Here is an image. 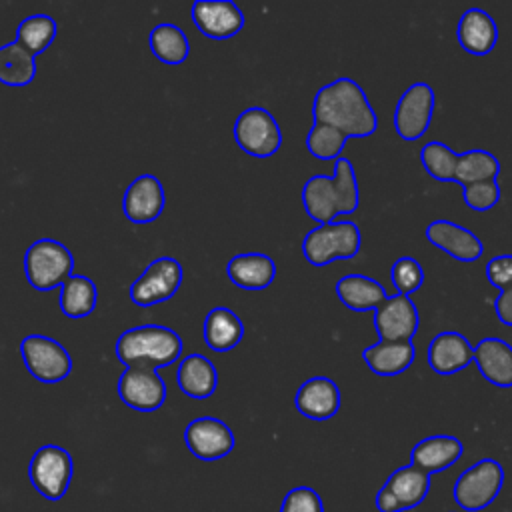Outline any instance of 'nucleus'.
<instances>
[{"label": "nucleus", "mask_w": 512, "mask_h": 512, "mask_svg": "<svg viewBox=\"0 0 512 512\" xmlns=\"http://www.w3.org/2000/svg\"><path fill=\"white\" fill-rule=\"evenodd\" d=\"M314 122L340 130L346 138H368L378 128V116L352 78H336L318 88L312 104Z\"/></svg>", "instance_id": "nucleus-1"}, {"label": "nucleus", "mask_w": 512, "mask_h": 512, "mask_svg": "<svg viewBox=\"0 0 512 512\" xmlns=\"http://www.w3.org/2000/svg\"><path fill=\"white\" fill-rule=\"evenodd\" d=\"M304 212L318 224H328L336 216L354 214L360 202V188L354 164L346 156L334 160V174H316L302 186Z\"/></svg>", "instance_id": "nucleus-2"}, {"label": "nucleus", "mask_w": 512, "mask_h": 512, "mask_svg": "<svg viewBox=\"0 0 512 512\" xmlns=\"http://www.w3.org/2000/svg\"><path fill=\"white\" fill-rule=\"evenodd\" d=\"M182 348L180 334L160 324L132 326L116 340V356L126 368L144 366L158 370L176 362Z\"/></svg>", "instance_id": "nucleus-3"}, {"label": "nucleus", "mask_w": 512, "mask_h": 512, "mask_svg": "<svg viewBox=\"0 0 512 512\" xmlns=\"http://www.w3.org/2000/svg\"><path fill=\"white\" fill-rule=\"evenodd\" d=\"M362 244V234L356 222L336 220L318 224L302 238V256L312 266H328L336 260H352Z\"/></svg>", "instance_id": "nucleus-4"}, {"label": "nucleus", "mask_w": 512, "mask_h": 512, "mask_svg": "<svg viewBox=\"0 0 512 512\" xmlns=\"http://www.w3.org/2000/svg\"><path fill=\"white\" fill-rule=\"evenodd\" d=\"M74 270L72 252L58 240L40 238L24 254V274L32 288L48 292L62 286Z\"/></svg>", "instance_id": "nucleus-5"}, {"label": "nucleus", "mask_w": 512, "mask_h": 512, "mask_svg": "<svg viewBox=\"0 0 512 512\" xmlns=\"http://www.w3.org/2000/svg\"><path fill=\"white\" fill-rule=\"evenodd\" d=\"M504 484V468L494 458H482L466 468L454 482L452 496L466 512H480L488 508Z\"/></svg>", "instance_id": "nucleus-6"}, {"label": "nucleus", "mask_w": 512, "mask_h": 512, "mask_svg": "<svg viewBox=\"0 0 512 512\" xmlns=\"http://www.w3.org/2000/svg\"><path fill=\"white\" fill-rule=\"evenodd\" d=\"M232 132L240 150L254 158H270L282 146V130L272 112L264 106L242 110Z\"/></svg>", "instance_id": "nucleus-7"}, {"label": "nucleus", "mask_w": 512, "mask_h": 512, "mask_svg": "<svg viewBox=\"0 0 512 512\" xmlns=\"http://www.w3.org/2000/svg\"><path fill=\"white\" fill-rule=\"evenodd\" d=\"M20 354L28 374L38 382L54 384L68 378L72 372V358L68 350L50 336L28 334L20 342Z\"/></svg>", "instance_id": "nucleus-8"}, {"label": "nucleus", "mask_w": 512, "mask_h": 512, "mask_svg": "<svg viewBox=\"0 0 512 512\" xmlns=\"http://www.w3.org/2000/svg\"><path fill=\"white\" fill-rule=\"evenodd\" d=\"M72 470L74 464L70 452L56 444L40 446L28 464L32 486L48 500H58L66 494L72 480Z\"/></svg>", "instance_id": "nucleus-9"}, {"label": "nucleus", "mask_w": 512, "mask_h": 512, "mask_svg": "<svg viewBox=\"0 0 512 512\" xmlns=\"http://www.w3.org/2000/svg\"><path fill=\"white\" fill-rule=\"evenodd\" d=\"M184 278L182 264L176 258L160 256L152 260L130 286V300L140 308H150L170 300Z\"/></svg>", "instance_id": "nucleus-10"}, {"label": "nucleus", "mask_w": 512, "mask_h": 512, "mask_svg": "<svg viewBox=\"0 0 512 512\" xmlns=\"http://www.w3.org/2000/svg\"><path fill=\"white\" fill-rule=\"evenodd\" d=\"M430 474L406 464L394 470L380 492L376 494V510L378 512H406L424 502L430 490Z\"/></svg>", "instance_id": "nucleus-11"}, {"label": "nucleus", "mask_w": 512, "mask_h": 512, "mask_svg": "<svg viewBox=\"0 0 512 512\" xmlns=\"http://www.w3.org/2000/svg\"><path fill=\"white\" fill-rule=\"evenodd\" d=\"M436 106V94L430 84L414 82L410 84L396 102L394 108V130L406 140L414 142L426 134L432 122Z\"/></svg>", "instance_id": "nucleus-12"}, {"label": "nucleus", "mask_w": 512, "mask_h": 512, "mask_svg": "<svg viewBox=\"0 0 512 512\" xmlns=\"http://www.w3.org/2000/svg\"><path fill=\"white\" fill-rule=\"evenodd\" d=\"M120 400L138 412H154L166 400V382L154 368L130 366L118 378Z\"/></svg>", "instance_id": "nucleus-13"}, {"label": "nucleus", "mask_w": 512, "mask_h": 512, "mask_svg": "<svg viewBox=\"0 0 512 512\" xmlns=\"http://www.w3.org/2000/svg\"><path fill=\"white\" fill-rule=\"evenodd\" d=\"M184 442L192 456L210 462L228 456L236 444V438L230 426L220 418L200 416L186 426Z\"/></svg>", "instance_id": "nucleus-14"}, {"label": "nucleus", "mask_w": 512, "mask_h": 512, "mask_svg": "<svg viewBox=\"0 0 512 512\" xmlns=\"http://www.w3.org/2000/svg\"><path fill=\"white\" fill-rule=\"evenodd\" d=\"M372 324L380 340H388V342L412 340L420 324L418 308L410 296H402V294L388 296L374 310Z\"/></svg>", "instance_id": "nucleus-15"}, {"label": "nucleus", "mask_w": 512, "mask_h": 512, "mask_svg": "<svg viewBox=\"0 0 512 512\" xmlns=\"http://www.w3.org/2000/svg\"><path fill=\"white\" fill-rule=\"evenodd\" d=\"M190 14L194 26L212 40L234 38L244 28L242 10L228 0H196Z\"/></svg>", "instance_id": "nucleus-16"}, {"label": "nucleus", "mask_w": 512, "mask_h": 512, "mask_svg": "<svg viewBox=\"0 0 512 512\" xmlns=\"http://www.w3.org/2000/svg\"><path fill=\"white\" fill-rule=\"evenodd\" d=\"M426 238L432 246L458 262H476L484 252L482 240L472 230L446 218L432 220L426 226Z\"/></svg>", "instance_id": "nucleus-17"}, {"label": "nucleus", "mask_w": 512, "mask_h": 512, "mask_svg": "<svg viewBox=\"0 0 512 512\" xmlns=\"http://www.w3.org/2000/svg\"><path fill=\"white\" fill-rule=\"evenodd\" d=\"M166 204L164 186L152 174H140L134 178L122 198V212L128 220L136 224H146L156 220Z\"/></svg>", "instance_id": "nucleus-18"}, {"label": "nucleus", "mask_w": 512, "mask_h": 512, "mask_svg": "<svg viewBox=\"0 0 512 512\" xmlns=\"http://www.w3.org/2000/svg\"><path fill=\"white\" fill-rule=\"evenodd\" d=\"M342 394L338 384L328 376H312L300 384L294 396L296 410L310 420H330L338 414Z\"/></svg>", "instance_id": "nucleus-19"}, {"label": "nucleus", "mask_w": 512, "mask_h": 512, "mask_svg": "<svg viewBox=\"0 0 512 512\" xmlns=\"http://www.w3.org/2000/svg\"><path fill=\"white\" fill-rule=\"evenodd\" d=\"M428 366L440 374L450 376L464 370L472 362V346L456 330H444L432 338L428 344Z\"/></svg>", "instance_id": "nucleus-20"}, {"label": "nucleus", "mask_w": 512, "mask_h": 512, "mask_svg": "<svg viewBox=\"0 0 512 512\" xmlns=\"http://www.w3.org/2000/svg\"><path fill=\"white\" fill-rule=\"evenodd\" d=\"M458 44L472 56H486L498 42V26L494 18L482 8H468L462 12L456 26Z\"/></svg>", "instance_id": "nucleus-21"}, {"label": "nucleus", "mask_w": 512, "mask_h": 512, "mask_svg": "<svg viewBox=\"0 0 512 512\" xmlns=\"http://www.w3.org/2000/svg\"><path fill=\"white\" fill-rule=\"evenodd\" d=\"M464 454V444L456 436L434 434L414 444L410 464L428 472L430 476L456 464Z\"/></svg>", "instance_id": "nucleus-22"}, {"label": "nucleus", "mask_w": 512, "mask_h": 512, "mask_svg": "<svg viewBox=\"0 0 512 512\" xmlns=\"http://www.w3.org/2000/svg\"><path fill=\"white\" fill-rule=\"evenodd\" d=\"M472 360L480 374L498 388L512 386V346L502 338H482L472 348Z\"/></svg>", "instance_id": "nucleus-23"}, {"label": "nucleus", "mask_w": 512, "mask_h": 512, "mask_svg": "<svg viewBox=\"0 0 512 512\" xmlns=\"http://www.w3.org/2000/svg\"><path fill=\"white\" fill-rule=\"evenodd\" d=\"M226 276L242 290H264L276 278V262L264 252H242L228 260Z\"/></svg>", "instance_id": "nucleus-24"}, {"label": "nucleus", "mask_w": 512, "mask_h": 512, "mask_svg": "<svg viewBox=\"0 0 512 512\" xmlns=\"http://www.w3.org/2000/svg\"><path fill=\"white\" fill-rule=\"evenodd\" d=\"M416 358V346L412 340L404 342H388L378 340L362 350V360L376 376H398L406 372Z\"/></svg>", "instance_id": "nucleus-25"}, {"label": "nucleus", "mask_w": 512, "mask_h": 512, "mask_svg": "<svg viewBox=\"0 0 512 512\" xmlns=\"http://www.w3.org/2000/svg\"><path fill=\"white\" fill-rule=\"evenodd\" d=\"M338 300L354 312H368L376 310L386 298V288L376 278L366 274H346L336 280L334 284Z\"/></svg>", "instance_id": "nucleus-26"}, {"label": "nucleus", "mask_w": 512, "mask_h": 512, "mask_svg": "<svg viewBox=\"0 0 512 512\" xmlns=\"http://www.w3.org/2000/svg\"><path fill=\"white\" fill-rule=\"evenodd\" d=\"M178 388L196 400H204L214 394L218 386V372L210 358L202 354H188L180 360L176 370Z\"/></svg>", "instance_id": "nucleus-27"}, {"label": "nucleus", "mask_w": 512, "mask_h": 512, "mask_svg": "<svg viewBox=\"0 0 512 512\" xmlns=\"http://www.w3.org/2000/svg\"><path fill=\"white\" fill-rule=\"evenodd\" d=\"M202 336L210 350L228 352L240 344L244 336V324L234 310L226 306H216L204 318Z\"/></svg>", "instance_id": "nucleus-28"}, {"label": "nucleus", "mask_w": 512, "mask_h": 512, "mask_svg": "<svg viewBox=\"0 0 512 512\" xmlns=\"http://www.w3.org/2000/svg\"><path fill=\"white\" fill-rule=\"evenodd\" d=\"M498 174H500L498 158L484 148H472L456 154L454 168H452V182H458L460 186H468L474 182L498 178Z\"/></svg>", "instance_id": "nucleus-29"}, {"label": "nucleus", "mask_w": 512, "mask_h": 512, "mask_svg": "<svg viewBox=\"0 0 512 512\" xmlns=\"http://www.w3.org/2000/svg\"><path fill=\"white\" fill-rule=\"evenodd\" d=\"M98 302V290L96 284L82 274H72L62 286H60V296L58 304L60 310L68 318H86L94 312Z\"/></svg>", "instance_id": "nucleus-30"}, {"label": "nucleus", "mask_w": 512, "mask_h": 512, "mask_svg": "<svg viewBox=\"0 0 512 512\" xmlns=\"http://www.w3.org/2000/svg\"><path fill=\"white\" fill-rule=\"evenodd\" d=\"M36 78V56L20 42L12 40L0 46V82L12 88L28 86Z\"/></svg>", "instance_id": "nucleus-31"}, {"label": "nucleus", "mask_w": 512, "mask_h": 512, "mask_svg": "<svg viewBox=\"0 0 512 512\" xmlns=\"http://www.w3.org/2000/svg\"><path fill=\"white\" fill-rule=\"evenodd\" d=\"M148 44H150V50L152 54L168 64V66H178L182 64L188 54H190V42H188V36L184 34V30L172 22H162V24H156L152 30H150V36H148Z\"/></svg>", "instance_id": "nucleus-32"}, {"label": "nucleus", "mask_w": 512, "mask_h": 512, "mask_svg": "<svg viewBox=\"0 0 512 512\" xmlns=\"http://www.w3.org/2000/svg\"><path fill=\"white\" fill-rule=\"evenodd\" d=\"M58 24L48 14H34L24 18L16 28V42H20L32 56L42 54L56 38Z\"/></svg>", "instance_id": "nucleus-33"}, {"label": "nucleus", "mask_w": 512, "mask_h": 512, "mask_svg": "<svg viewBox=\"0 0 512 512\" xmlns=\"http://www.w3.org/2000/svg\"><path fill=\"white\" fill-rule=\"evenodd\" d=\"M346 142L348 138L340 130L318 122H314L306 134V150L318 160H336L342 156Z\"/></svg>", "instance_id": "nucleus-34"}, {"label": "nucleus", "mask_w": 512, "mask_h": 512, "mask_svg": "<svg viewBox=\"0 0 512 512\" xmlns=\"http://www.w3.org/2000/svg\"><path fill=\"white\" fill-rule=\"evenodd\" d=\"M454 160H456V152L438 140L424 144L420 150V164L438 182H452Z\"/></svg>", "instance_id": "nucleus-35"}, {"label": "nucleus", "mask_w": 512, "mask_h": 512, "mask_svg": "<svg viewBox=\"0 0 512 512\" xmlns=\"http://www.w3.org/2000/svg\"><path fill=\"white\" fill-rule=\"evenodd\" d=\"M390 280L396 288V294L412 296L424 284V270L416 258L400 256L390 268Z\"/></svg>", "instance_id": "nucleus-36"}, {"label": "nucleus", "mask_w": 512, "mask_h": 512, "mask_svg": "<svg viewBox=\"0 0 512 512\" xmlns=\"http://www.w3.org/2000/svg\"><path fill=\"white\" fill-rule=\"evenodd\" d=\"M462 198H464V204L476 212H486L494 208L500 202L498 178L462 186Z\"/></svg>", "instance_id": "nucleus-37"}, {"label": "nucleus", "mask_w": 512, "mask_h": 512, "mask_svg": "<svg viewBox=\"0 0 512 512\" xmlns=\"http://www.w3.org/2000/svg\"><path fill=\"white\" fill-rule=\"evenodd\" d=\"M280 512H324V504L314 488L296 486L284 496Z\"/></svg>", "instance_id": "nucleus-38"}, {"label": "nucleus", "mask_w": 512, "mask_h": 512, "mask_svg": "<svg viewBox=\"0 0 512 512\" xmlns=\"http://www.w3.org/2000/svg\"><path fill=\"white\" fill-rule=\"evenodd\" d=\"M486 278L496 288L512 284V254H498L490 258L486 264Z\"/></svg>", "instance_id": "nucleus-39"}, {"label": "nucleus", "mask_w": 512, "mask_h": 512, "mask_svg": "<svg viewBox=\"0 0 512 512\" xmlns=\"http://www.w3.org/2000/svg\"><path fill=\"white\" fill-rule=\"evenodd\" d=\"M494 312L504 326L512 328V284L500 288L498 296L494 298Z\"/></svg>", "instance_id": "nucleus-40"}, {"label": "nucleus", "mask_w": 512, "mask_h": 512, "mask_svg": "<svg viewBox=\"0 0 512 512\" xmlns=\"http://www.w3.org/2000/svg\"><path fill=\"white\" fill-rule=\"evenodd\" d=\"M450 512H456V510H450Z\"/></svg>", "instance_id": "nucleus-41"}]
</instances>
